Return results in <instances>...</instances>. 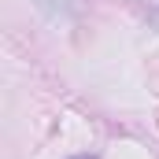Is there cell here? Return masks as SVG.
I'll return each mask as SVG.
<instances>
[{"mask_svg":"<svg viewBox=\"0 0 159 159\" xmlns=\"http://www.w3.org/2000/svg\"><path fill=\"white\" fill-rule=\"evenodd\" d=\"M81 159H93V156H81Z\"/></svg>","mask_w":159,"mask_h":159,"instance_id":"1","label":"cell"}]
</instances>
